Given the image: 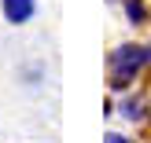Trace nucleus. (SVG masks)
<instances>
[{
  "label": "nucleus",
  "mask_w": 151,
  "mask_h": 143,
  "mask_svg": "<svg viewBox=\"0 0 151 143\" xmlns=\"http://www.w3.org/2000/svg\"><path fill=\"white\" fill-rule=\"evenodd\" d=\"M147 121H151V114H147Z\"/></svg>",
  "instance_id": "nucleus-7"
},
{
  "label": "nucleus",
  "mask_w": 151,
  "mask_h": 143,
  "mask_svg": "<svg viewBox=\"0 0 151 143\" xmlns=\"http://www.w3.org/2000/svg\"><path fill=\"white\" fill-rule=\"evenodd\" d=\"M151 70L144 55V41H122L107 55V88L114 95H125L137 88V81Z\"/></svg>",
  "instance_id": "nucleus-1"
},
{
  "label": "nucleus",
  "mask_w": 151,
  "mask_h": 143,
  "mask_svg": "<svg viewBox=\"0 0 151 143\" xmlns=\"http://www.w3.org/2000/svg\"><path fill=\"white\" fill-rule=\"evenodd\" d=\"M41 15V0H0V18L7 26H29Z\"/></svg>",
  "instance_id": "nucleus-3"
},
{
  "label": "nucleus",
  "mask_w": 151,
  "mask_h": 143,
  "mask_svg": "<svg viewBox=\"0 0 151 143\" xmlns=\"http://www.w3.org/2000/svg\"><path fill=\"white\" fill-rule=\"evenodd\" d=\"M107 4H122V0H107Z\"/></svg>",
  "instance_id": "nucleus-6"
},
{
  "label": "nucleus",
  "mask_w": 151,
  "mask_h": 143,
  "mask_svg": "<svg viewBox=\"0 0 151 143\" xmlns=\"http://www.w3.org/2000/svg\"><path fill=\"white\" fill-rule=\"evenodd\" d=\"M122 15L129 29H144L151 22V0H122Z\"/></svg>",
  "instance_id": "nucleus-4"
},
{
  "label": "nucleus",
  "mask_w": 151,
  "mask_h": 143,
  "mask_svg": "<svg viewBox=\"0 0 151 143\" xmlns=\"http://www.w3.org/2000/svg\"><path fill=\"white\" fill-rule=\"evenodd\" d=\"M103 143H137V139L125 136V132H107V136H103Z\"/></svg>",
  "instance_id": "nucleus-5"
},
{
  "label": "nucleus",
  "mask_w": 151,
  "mask_h": 143,
  "mask_svg": "<svg viewBox=\"0 0 151 143\" xmlns=\"http://www.w3.org/2000/svg\"><path fill=\"white\" fill-rule=\"evenodd\" d=\"M114 114L125 117L129 125H140V121H147V114H151V99L140 92V88H133V92H125L122 99L114 103Z\"/></svg>",
  "instance_id": "nucleus-2"
}]
</instances>
